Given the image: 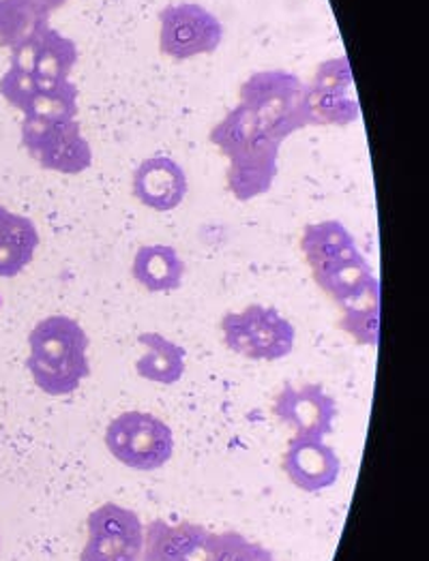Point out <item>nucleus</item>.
Wrapping results in <instances>:
<instances>
[{"instance_id":"nucleus-3","label":"nucleus","mask_w":429,"mask_h":561,"mask_svg":"<svg viewBox=\"0 0 429 561\" xmlns=\"http://www.w3.org/2000/svg\"><path fill=\"white\" fill-rule=\"evenodd\" d=\"M29 371L49 397L74 394L91 374L84 328L67 316L42 320L29 334Z\"/></svg>"},{"instance_id":"nucleus-19","label":"nucleus","mask_w":429,"mask_h":561,"mask_svg":"<svg viewBox=\"0 0 429 561\" xmlns=\"http://www.w3.org/2000/svg\"><path fill=\"white\" fill-rule=\"evenodd\" d=\"M341 309V328L361 345L381 343V283L346 302Z\"/></svg>"},{"instance_id":"nucleus-21","label":"nucleus","mask_w":429,"mask_h":561,"mask_svg":"<svg viewBox=\"0 0 429 561\" xmlns=\"http://www.w3.org/2000/svg\"><path fill=\"white\" fill-rule=\"evenodd\" d=\"M49 26L48 15L26 0H0V46H24Z\"/></svg>"},{"instance_id":"nucleus-7","label":"nucleus","mask_w":429,"mask_h":561,"mask_svg":"<svg viewBox=\"0 0 429 561\" xmlns=\"http://www.w3.org/2000/svg\"><path fill=\"white\" fill-rule=\"evenodd\" d=\"M222 42V20L197 2H177L159 11V49L172 60L213 54Z\"/></svg>"},{"instance_id":"nucleus-16","label":"nucleus","mask_w":429,"mask_h":561,"mask_svg":"<svg viewBox=\"0 0 429 561\" xmlns=\"http://www.w3.org/2000/svg\"><path fill=\"white\" fill-rule=\"evenodd\" d=\"M39 249L37 226L0 206V279L18 277L29 268Z\"/></svg>"},{"instance_id":"nucleus-15","label":"nucleus","mask_w":429,"mask_h":561,"mask_svg":"<svg viewBox=\"0 0 429 561\" xmlns=\"http://www.w3.org/2000/svg\"><path fill=\"white\" fill-rule=\"evenodd\" d=\"M208 529L195 523L150 520L144 527L143 561H200Z\"/></svg>"},{"instance_id":"nucleus-9","label":"nucleus","mask_w":429,"mask_h":561,"mask_svg":"<svg viewBox=\"0 0 429 561\" xmlns=\"http://www.w3.org/2000/svg\"><path fill=\"white\" fill-rule=\"evenodd\" d=\"M361 116L352 69L346 56L320 62L307 84V118L312 127H348Z\"/></svg>"},{"instance_id":"nucleus-22","label":"nucleus","mask_w":429,"mask_h":561,"mask_svg":"<svg viewBox=\"0 0 429 561\" xmlns=\"http://www.w3.org/2000/svg\"><path fill=\"white\" fill-rule=\"evenodd\" d=\"M267 553L269 549L247 540L237 531H208L200 561H260Z\"/></svg>"},{"instance_id":"nucleus-8","label":"nucleus","mask_w":429,"mask_h":561,"mask_svg":"<svg viewBox=\"0 0 429 561\" xmlns=\"http://www.w3.org/2000/svg\"><path fill=\"white\" fill-rule=\"evenodd\" d=\"M22 144L44 170L56 174L78 176L93 165V148L78 121L46 123L24 118Z\"/></svg>"},{"instance_id":"nucleus-17","label":"nucleus","mask_w":429,"mask_h":561,"mask_svg":"<svg viewBox=\"0 0 429 561\" xmlns=\"http://www.w3.org/2000/svg\"><path fill=\"white\" fill-rule=\"evenodd\" d=\"M188 266L179 251L168 244H144L132 262V275L146 291L166 294L183 285Z\"/></svg>"},{"instance_id":"nucleus-6","label":"nucleus","mask_w":429,"mask_h":561,"mask_svg":"<svg viewBox=\"0 0 429 561\" xmlns=\"http://www.w3.org/2000/svg\"><path fill=\"white\" fill-rule=\"evenodd\" d=\"M105 446L125 468L155 471L172 459L174 435L166 422L148 412H125L108 424Z\"/></svg>"},{"instance_id":"nucleus-23","label":"nucleus","mask_w":429,"mask_h":561,"mask_svg":"<svg viewBox=\"0 0 429 561\" xmlns=\"http://www.w3.org/2000/svg\"><path fill=\"white\" fill-rule=\"evenodd\" d=\"M35 89H37V82H35L33 73L24 71V69H20L15 65H11L9 71L0 80V93L15 110H20L22 114L29 107V103H31V99L35 94Z\"/></svg>"},{"instance_id":"nucleus-11","label":"nucleus","mask_w":429,"mask_h":561,"mask_svg":"<svg viewBox=\"0 0 429 561\" xmlns=\"http://www.w3.org/2000/svg\"><path fill=\"white\" fill-rule=\"evenodd\" d=\"M273 414L303 437H325L334 431L337 403L320 383H286L275 403Z\"/></svg>"},{"instance_id":"nucleus-13","label":"nucleus","mask_w":429,"mask_h":561,"mask_svg":"<svg viewBox=\"0 0 429 561\" xmlns=\"http://www.w3.org/2000/svg\"><path fill=\"white\" fill-rule=\"evenodd\" d=\"M290 482L305 493H318L334 486L341 461L325 437L294 435L282 459Z\"/></svg>"},{"instance_id":"nucleus-12","label":"nucleus","mask_w":429,"mask_h":561,"mask_svg":"<svg viewBox=\"0 0 429 561\" xmlns=\"http://www.w3.org/2000/svg\"><path fill=\"white\" fill-rule=\"evenodd\" d=\"M11 65L31 71L39 84L67 82L78 65V46L67 35L46 26L31 42L13 49Z\"/></svg>"},{"instance_id":"nucleus-4","label":"nucleus","mask_w":429,"mask_h":561,"mask_svg":"<svg viewBox=\"0 0 429 561\" xmlns=\"http://www.w3.org/2000/svg\"><path fill=\"white\" fill-rule=\"evenodd\" d=\"M239 103L282 144L296 131L309 127L307 84L284 69L251 73L240 84Z\"/></svg>"},{"instance_id":"nucleus-10","label":"nucleus","mask_w":429,"mask_h":561,"mask_svg":"<svg viewBox=\"0 0 429 561\" xmlns=\"http://www.w3.org/2000/svg\"><path fill=\"white\" fill-rule=\"evenodd\" d=\"M87 527L80 561H143L144 525L134 511L103 504L89 515Z\"/></svg>"},{"instance_id":"nucleus-24","label":"nucleus","mask_w":429,"mask_h":561,"mask_svg":"<svg viewBox=\"0 0 429 561\" xmlns=\"http://www.w3.org/2000/svg\"><path fill=\"white\" fill-rule=\"evenodd\" d=\"M26 2H31L39 13L52 18V13L58 11L60 7H65L69 0H26Z\"/></svg>"},{"instance_id":"nucleus-1","label":"nucleus","mask_w":429,"mask_h":561,"mask_svg":"<svg viewBox=\"0 0 429 561\" xmlns=\"http://www.w3.org/2000/svg\"><path fill=\"white\" fill-rule=\"evenodd\" d=\"M211 144L228 159V191L249 202L269 193L280 170L282 141L275 140L258 118L237 103L208 134Z\"/></svg>"},{"instance_id":"nucleus-14","label":"nucleus","mask_w":429,"mask_h":561,"mask_svg":"<svg viewBox=\"0 0 429 561\" xmlns=\"http://www.w3.org/2000/svg\"><path fill=\"white\" fill-rule=\"evenodd\" d=\"M134 195L155 213H170L179 208L188 193L190 181L185 170L170 157H148L134 172Z\"/></svg>"},{"instance_id":"nucleus-20","label":"nucleus","mask_w":429,"mask_h":561,"mask_svg":"<svg viewBox=\"0 0 429 561\" xmlns=\"http://www.w3.org/2000/svg\"><path fill=\"white\" fill-rule=\"evenodd\" d=\"M37 82V80H35ZM78 87L67 80L58 84H39L35 94L24 110V118H35V121H46V123H69L78 121Z\"/></svg>"},{"instance_id":"nucleus-18","label":"nucleus","mask_w":429,"mask_h":561,"mask_svg":"<svg viewBox=\"0 0 429 561\" xmlns=\"http://www.w3.org/2000/svg\"><path fill=\"white\" fill-rule=\"evenodd\" d=\"M138 341L146 350L136 363V374L143 379L161 386H172L185 375L188 352L179 343L170 341L159 332H143Z\"/></svg>"},{"instance_id":"nucleus-2","label":"nucleus","mask_w":429,"mask_h":561,"mask_svg":"<svg viewBox=\"0 0 429 561\" xmlns=\"http://www.w3.org/2000/svg\"><path fill=\"white\" fill-rule=\"evenodd\" d=\"M301 251L318 287L339 307L381 283L354 236L335 219L307 226L301 236Z\"/></svg>"},{"instance_id":"nucleus-5","label":"nucleus","mask_w":429,"mask_h":561,"mask_svg":"<svg viewBox=\"0 0 429 561\" xmlns=\"http://www.w3.org/2000/svg\"><path fill=\"white\" fill-rule=\"evenodd\" d=\"M222 334L228 350L249 360H282L292 354L296 330L275 307L249 305L222 318Z\"/></svg>"},{"instance_id":"nucleus-25","label":"nucleus","mask_w":429,"mask_h":561,"mask_svg":"<svg viewBox=\"0 0 429 561\" xmlns=\"http://www.w3.org/2000/svg\"><path fill=\"white\" fill-rule=\"evenodd\" d=\"M260 561H275V558H273V556H271V551H269V553H267V556H264Z\"/></svg>"}]
</instances>
